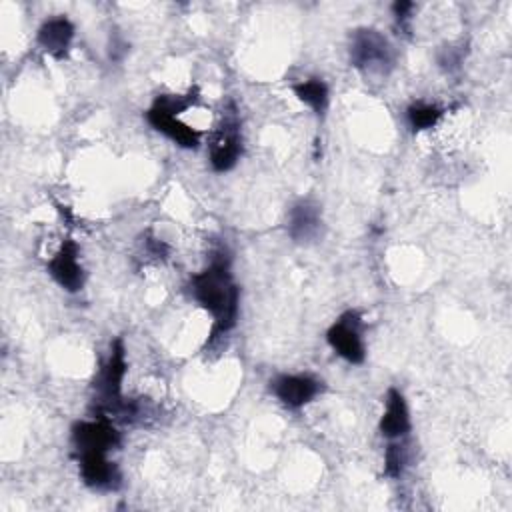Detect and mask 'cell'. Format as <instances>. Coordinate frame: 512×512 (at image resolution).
I'll return each instance as SVG.
<instances>
[{
    "instance_id": "277c9868",
    "label": "cell",
    "mask_w": 512,
    "mask_h": 512,
    "mask_svg": "<svg viewBox=\"0 0 512 512\" xmlns=\"http://www.w3.org/2000/svg\"><path fill=\"white\" fill-rule=\"evenodd\" d=\"M242 154V134H240V120L236 114L234 104L226 108L218 128L210 140V164L216 172H226L236 166Z\"/></svg>"
},
{
    "instance_id": "9c48e42d",
    "label": "cell",
    "mask_w": 512,
    "mask_h": 512,
    "mask_svg": "<svg viewBox=\"0 0 512 512\" xmlns=\"http://www.w3.org/2000/svg\"><path fill=\"white\" fill-rule=\"evenodd\" d=\"M320 228H322V210L314 200L302 198L290 206L286 230L294 242L306 244L316 240L320 236Z\"/></svg>"
},
{
    "instance_id": "6da1fadb",
    "label": "cell",
    "mask_w": 512,
    "mask_h": 512,
    "mask_svg": "<svg viewBox=\"0 0 512 512\" xmlns=\"http://www.w3.org/2000/svg\"><path fill=\"white\" fill-rule=\"evenodd\" d=\"M190 294L212 316L208 342H214L236 326L240 288L232 278L230 260L224 252H216L212 262L190 278Z\"/></svg>"
},
{
    "instance_id": "7c38bea8",
    "label": "cell",
    "mask_w": 512,
    "mask_h": 512,
    "mask_svg": "<svg viewBox=\"0 0 512 512\" xmlns=\"http://www.w3.org/2000/svg\"><path fill=\"white\" fill-rule=\"evenodd\" d=\"M38 44L54 58H64L74 38V24L64 16L48 18L38 28Z\"/></svg>"
},
{
    "instance_id": "e0dca14e",
    "label": "cell",
    "mask_w": 512,
    "mask_h": 512,
    "mask_svg": "<svg viewBox=\"0 0 512 512\" xmlns=\"http://www.w3.org/2000/svg\"><path fill=\"white\" fill-rule=\"evenodd\" d=\"M412 8H414V4L412 2H396L394 6H392V10H394V16H396V22L402 26L408 18H410V12H412Z\"/></svg>"
},
{
    "instance_id": "9a60e30c",
    "label": "cell",
    "mask_w": 512,
    "mask_h": 512,
    "mask_svg": "<svg viewBox=\"0 0 512 512\" xmlns=\"http://www.w3.org/2000/svg\"><path fill=\"white\" fill-rule=\"evenodd\" d=\"M402 464H404V456H402V448L398 444H388L386 454H384V472L390 478H398L402 474Z\"/></svg>"
},
{
    "instance_id": "5bb4252c",
    "label": "cell",
    "mask_w": 512,
    "mask_h": 512,
    "mask_svg": "<svg viewBox=\"0 0 512 512\" xmlns=\"http://www.w3.org/2000/svg\"><path fill=\"white\" fill-rule=\"evenodd\" d=\"M444 116V110L436 104H426V102H416V104H410L408 110H406V118H408V124L414 132H420V130H428L432 126L438 124V120Z\"/></svg>"
},
{
    "instance_id": "4fadbf2b",
    "label": "cell",
    "mask_w": 512,
    "mask_h": 512,
    "mask_svg": "<svg viewBox=\"0 0 512 512\" xmlns=\"http://www.w3.org/2000/svg\"><path fill=\"white\" fill-rule=\"evenodd\" d=\"M292 92L296 94V98L306 104L316 116H324L328 110V102H330V92L324 80L320 78H308L302 80L298 84H292Z\"/></svg>"
},
{
    "instance_id": "7a4b0ae2",
    "label": "cell",
    "mask_w": 512,
    "mask_h": 512,
    "mask_svg": "<svg viewBox=\"0 0 512 512\" xmlns=\"http://www.w3.org/2000/svg\"><path fill=\"white\" fill-rule=\"evenodd\" d=\"M194 98L196 96H192V92L186 96H178V94L158 96L146 112L148 124L156 132H162L166 138H170L180 148H188V150L198 148L200 134L194 128H190L188 124L178 120V114L188 110L194 104Z\"/></svg>"
},
{
    "instance_id": "52a82bcc",
    "label": "cell",
    "mask_w": 512,
    "mask_h": 512,
    "mask_svg": "<svg viewBox=\"0 0 512 512\" xmlns=\"http://www.w3.org/2000/svg\"><path fill=\"white\" fill-rule=\"evenodd\" d=\"M270 384L274 396L282 402V406L290 410L306 406L324 390V384L310 374H282Z\"/></svg>"
},
{
    "instance_id": "8fae6325",
    "label": "cell",
    "mask_w": 512,
    "mask_h": 512,
    "mask_svg": "<svg viewBox=\"0 0 512 512\" xmlns=\"http://www.w3.org/2000/svg\"><path fill=\"white\" fill-rule=\"evenodd\" d=\"M410 414L406 400L398 388H390L386 394V410L378 422V430L388 440L404 438L410 432Z\"/></svg>"
},
{
    "instance_id": "ba28073f",
    "label": "cell",
    "mask_w": 512,
    "mask_h": 512,
    "mask_svg": "<svg viewBox=\"0 0 512 512\" xmlns=\"http://www.w3.org/2000/svg\"><path fill=\"white\" fill-rule=\"evenodd\" d=\"M46 270L66 292H78L84 286V270L78 260V246L70 238L60 244L56 254L48 260Z\"/></svg>"
},
{
    "instance_id": "2e32d148",
    "label": "cell",
    "mask_w": 512,
    "mask_h": 512,
    "mask_svg": "<svg viewBox=\"0 0 512 512\" xmlns=\"http://www.w3.org/2000/svg\"><path fill=\"white\" fill-rule=\"evenodd\" d=\"M460 62H462V50H458V48H444V50H440L438 52V64L446 70V72H452V70H456L458 66H460Z\"/></svg>"
},
{
    "instance_id": "3957f363",
    "label": "cell",
    "mask_w": 512,
    "mask_h": 512,
    "mask_svg": "<svg viewBox=\"0 0 512 512\" xmlns=\"http://www.w3.org/2000/svg\"><path fill=\"white\" fill-rule=\"evenodd\" d=\"M350 64L366 76H388L396 62V52L388 38L374 28H358L350 34Z\"/></svg>"
},
{
    "instance_id": "5b68a950",
    "label": "cell",
    "mask_w": 512,
    "mask_h": 512,
    "mask_svg": "<svg viewBox=\"0 0 512 512\" xmlns=\"http://www.w3.org/2000/svg\"><path fill=\"white\" fill-rule=\"evenodd\" d=\"M326 340L330 348L350 364H362L366 358V346L362 340V316L356 310H346L328 328Z\"/></svg>"
},
{
    "instance_id": "8992f818",
    "label": "cell",
    "mask_w": 512,
    "mask_h": 512,
    "mask_svg": "<svg viewBox=\"0 0 512 512\" xmlns=\"http://www.w3.org/2000/svg\"><path fill=\"white\" fill-rule=\"evenodd\" d=\"M120 444V432L110 418L98 416L96 420L76 422L72 426V446L76 454L82 452H110Z\"/></svg>"
},
{
    "instance_id": "30bf717a",
    "label": "cell",
    "mask_w": 512,
    "mask_h": 512,
    "mask_svg": "<svg viewBox=\"0 0 512 512\" xmlns=\"http://www.w3.org/2000/svg\"><path fill=\"white\" fill-rule=\"evenodd\" d=\"M80 478L94 490H116L120 484V472L106 452H82L76 454Z\"/></svg>"
}]
</instances>
